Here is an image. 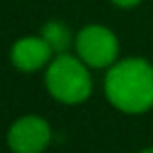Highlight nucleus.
I'll use <instances>...</instances> for the list:
<instances>
[{"instance_id":"nucleus-8","label":"nucleus","mask_w":153,"mask_h":153,"mask_svg":"<svg viewBox=\"0 0 153 153\" xmlns=\"http://www.w3.org/2000/svg\"><path fill=\"white\" fill-rule=\"evenodd\" d=\"M137 153H153V145H147V147H143V149H140Z\"/></svg>"},{"instance_id":"nucleus-3","label":"nucleus","mask_w":153,"mask_h":153,"mask_svg":"<svg viewBox=\"0 0 153 153\" xmlns=\"http://www.w3.org/2000/svg\"><path fill=\"white\" fill-rule=\"evenodd\" d=\"M75 55L96 71H106L120 59V39L104 24H86L75 33Z\"/></svg>"},{"instance_id":"nucleus-4","label":"nucleus","mask_w":153,"mask_h":153,"mask_svg":"<svg viewBox=\"0 0 153 153\" xmlns=\"http://www.w3.org/2000/svg\"><path fill=\"white\" fill-rule=\"evenodd\" d=\"M53 140L51 124L39 114H26L12 122L6 143L12 153H43Z\"/></svg>"},{"instance_id":"nucleus-5","label":"nucleus","mask_w":153,"mask_h":153,"mask_svg":"<svg viewBox=\"0 0 153 153\" xmlns=\"http://www.w3.org/2000/svg\"><path fill=\"white\" fill-rule=\"evenodd\" d=\"M53 57V49L41 36H24L10 47V63L22 73L41 71L51 63Z\"/></svg>"},{"instance_id":"nucleus-2","label":"nucleus","mask_w":153,"mask_h":153,"mask_svg":"<svg viewBox=\"0 0 153 153\" xmlns=\"http://www.w3.org/2000/svg\"><path fill=\"white\" fill-rule=\"evenodd\" d=\"M45 90L65 106H79L92 94V69L86 67L75 53H59L43 69Z\"/></svg>"},{"instance_id":"nucleus-7","label":"nucleus","mask_w":153,"mask_h":153,"mask_svg":"<svg viewBox=\"0 0 153 153\" xmlns=\"http://www.w3.org/2000/svg\"><path fill=\"white\" fill-rule=\"evenodd\" d=\"M110 2L120 10H134V8H137L143 0H110Z\"/></svg>"},{"instance_id":"nucleus-1","label":"nucleus","mask_w":153,"mask_h":153,"mask_svg":"<svg viewBox=\"0 0 153 153\" xmlns=\"http://www.w3.org/2000/svg\"><path fill=\"white\" fill-rule=\"evenodd\" d=\"M104 96L122 114L140 116L153 110V63L145 57L118 59L104 75Z\"/></svg>"},{"instance_id":"nucleus-6","label":"nucleus","mask_w":153,"mask_h":153,"mask_svg":"<svg viewBox=\"0 0 153 153\" xmlns=\"http://www.w3.org/2000/svg\"><path fill=\"white\" fill-rule=\"evenodd\" d=\"M39 36L49 43V47L53 49L55 55L67 53V51H71L73 45H75V33L71 32V27L63 20H47L41 26Z\"/></svg>"}]
</instances>
